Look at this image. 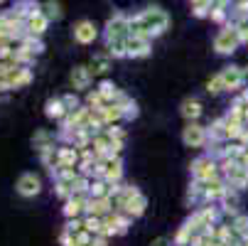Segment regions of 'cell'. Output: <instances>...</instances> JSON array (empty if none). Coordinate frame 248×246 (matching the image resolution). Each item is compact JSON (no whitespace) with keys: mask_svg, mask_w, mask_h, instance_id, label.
Segmentation results:
<instances>
[{"mask_svg":"<svg viewBox=\"0 0 248 246\" xmlns=\"http://www.w3.org/2000/svg\"><path fill=\"white\" fill-rule=\"evenodd\" d=\"M170 15L165 8L160 5H150L145 10H140L135 15H130V34L135 37H148V40H157L170 30Z\"/></svg>","mask_w":248,"mask_h":246,"instance_id":"6da1fadb","label":"cell"},{"mask_svg":"<svg viewBox=\"0 0 248 246\" xmlns=\"http://www.w3.org/2000/svg\"><path fill=\"white\" fill-rule=\"evenodd\" d=\"M221 219H224V214H221L219 204H202V207H194L192 209V214L185 222L189 224V229L194 231V236H199V234L211 231Z\"/></svg>","mask_w":248,"mask_h":246,"instance_id":"7a4b0ae2","label":"cell"},{"mask_svg":"<svg viewBox=\"0 0 248 246\" xmlns=\"http://www.w3.org/2000/svg\"><path fill=\"white\" fill-rule=\"evenodd\" d=\"M241 47V37H238V30L233 22L224 25L219 32H217V37H214V52L219 57H231L236 49Z\"/></svg>","mask_w":248,"mask_h":246,"instance_id":"3957f363","label":"cell"},{"mask_svg":"<svg viewBox=\"0 0 248 246\" xmlns=\"http://www.w3.org/2000/svg\"><path fill=\"white\" fill-rule=\"evenodd\" d=\"M219 160L217 158H211V155H199L189 163V178L192 180H202V182H209V180H214L219 178Z\"/></svg>","mask_w":248,"mask_h":246,"instance_id":"277c9868","label":"cell"},{"mask_svg":"<svg viewBox=\"0 0 248 246\" xmlns=\"http://www.w3.org/2000/svg\"><path fill=\"white\" fill-rule=\"evenodd\" d=\"M219 172L229 187L246 192L248 190V170H243L236 160H219Z\"/></svg>","mask_w":248,"mask_h":246,"instance_id":"5b68a950","label":"cell"},{"mask_svg":"<svg viewBox=\"0 0 248 246\" xmlns=\"http://www.w3.org/2000/svg\"><path fill=\"white\" fill-rule=\"evenodd\" d=\"M133 227V217H128L125 212H111L108 217H103V236H108V239H116V236H125Z\"/></svg>","mask_w":248,"mask_h":246,"instance_id":"8992f818","label":"cell"},{"mask_svg":"<svg viewBox=\"0 0 248 246\" xmlns=\"http://www.w3.org/2000/svg\"><path fill=\"white\" fill-rule=\"evenodd\" d=\"M130 34V15L113 13L103 25V40H123Z\"/></svg>","mask_w":248,"mask_h":246,"instance_id":"52a82bcc","label":"cell"},{"mask_svg":"<svg viewBox=\"0 0 248 246\" xmlns=\"http://www.w3.org/2000/svg\"><path fill=\"white\" fill-rule=\"evenodd\" d=\"M180 138H182V143H185L187 148H206V143H209V131H206L204 123L192 121V123H185Z\"/></svg>","mask_w":248,"mask_h":246,"instance_id":"ba28073f","label":"cell"},{"mask_svg":"<svg viewBox=\"0 0 248 246\" xmlns=\"http://www.w3.org/2000/svg\"><path fill=\"white\" fill-rule=\"evenodd\" d=\"M15 192L22 197V199H34L40 192H42V178L37 172H22L20 178L15 180Z\"/></svg>","mask_w":248,"mask_h":246,"instance_id":"9c48e42d","label":"cell"},{"mask_svg":"<svg viewBox=\"0 0 248 246\" xmlns=\"http://www.w3.org/2000/svg\"><path fill=\"white\" fill-rule=\"evenodd\" d=\"M69 84H72V91L77 94H86L93 86V72L89 69V64H77L69 74Z\"/></svg>","mask_w":248,"mask_h":246,"instance_id":"30bf717a","label":"cell"},{"mask_svg":"<svg viewBox=\"0 0 248 246\" xmlns=\"http://www.w3.org/2000/svg\"><path fill=\"white\" fill-rule=\"evenodd\" d=\"M219 79H221V84H224V89L229 94H238L246 86V82H243V66H236V64H226L219 72Z\"/></svg>","mask_w":248,"mask_h":246,"instance_id":"8fae6325","label":"cell"},{"mask_svg":"<svg viewBox=\"0 0 248 246\" xmlns=\"http://www.w3.org/2000/svg\"><path fill=\"white\" fill-rule=\"evenodd\" d=\"M98 27L93 25V20H79L74 27H72V37H74V42L77 45H93L96 40H98Z\"/></svg>","mask_w":248,"mask_h":246,"instance_id":"7c38bea8","label":"cell"},{"mask_svg":"<svg viewBox=\"0 0 248 246\" xmlns=\"http://www.w3.org/2000/svg\"><path fill=\"white\" fill-rule=\"evenodd\" d=\"M111 212H116V199L113 197H89L86 199V214L89 217H101L103 219Z\"/></svg>","mask_w":248,"mask_h":246,"instance_id":"4fadbf2b","label":"cell"},{"mask_svg":"<svg viewBox=\"0 0 248 246\" xmlns=\"http://www.w3.org/2000/svg\"><path fill=\"white\" fill-rule=\"evenodd\" d=\"M30 146H32L34 153H45V150L57 148L59 140H57V133H52L47 128H37V131L32 133V138H30Z\"/></svg>","mask_w":248,"mask_h":246,"instance_id":"5bb4252c","label":"cell"},{"mask_svg":"<svg viewBox=\"0 0 248 246\" xmlns=\"http://www.w3.org/2000/svg\"><path fill=\"white\" fill-rule=\"evenodd\" d=\"M106 172H103V180L111 182V185H123V178H125V165H123V158L121 155H111L106 158Z\"/></svg>","mask_w":248,"mask_h":246,"instance_id":"9a60e30c","label":"cell"},{"mask_svg":"<svg viewBox=\"0 0 248 246\" xmlns=\"http://www.w3.org/2000/svg\"><path fill=\"white\" fill-rule=\"evenodd\" d=\"M219 209H221V214H224L226 222H231L236 214H241V192L233 190V187H229L226 195L219 202Z\"/></svg>","mask_w":248,"mask_h":246,"instance_id":"2e32d148","label":"cell"},{"mask_svg":"<svg viewBox=\"0 0 248 246\" xmlns=\"http://www.w3.org/2000/svg\"><path fill=\"white\" fill-rule=\"evenodd\" d=\"M226 190H229V185H226V180L221 178V175L214 178V180H209V182H204V202L202 204H219L221 197L226 195Z\"/></svg>","mask_w":248,"mask_h":246,"instance_id":"e0dca14e","label":"cell"},{"mask_svg":"<svg viewBox=\"0 0 248 246\" xmlns=\"http://www.w3.org/2000/svg\"><path fill=\"white\" fill-rule=\"evenodd\" d=\"M153 54V40L128 34V59H148Z\"/></svg>","mask_w":248,"mask_h":246,"instance_id":"ac0fdd59","label":"cell"},{"mask_svg":"<svg viewBox=\"0 0 248 246\" xmlns=\"http://www.w3.org/2000/svg\"><path fill=\"white\" fill-rule=\"evenodd\" d=\"M5 79H8L10 91H17V89H25V86L32 84L34 72H32V66H15V69H10V72H8Z\"/></svg>","mask_w":248,"mask_h":246,"instance_id":"d6986e66","label":"cell"},{"mask_svg":"<svg viewBox=\"0 0 248 246\" xmlns=\"http://www.w3.org/2000/svg\"><path fill=\"white\" fill-rule=\"evenodd\" d=\"M202 114H204V103H202L197 96H185V98L180 101V116H182L187 123L199 121Z\"/></svg>","mask_w":248,"mask_h":246,"instance_id":"ffe728a7","label":"cell"},{"mask_svg":"<svg viewBox=\"0 0 248 246\" xmlns=\"http://www.w3.org/2000/svg\"><path fill=\"white\" fill-rule=\"evenodd\" d=\"M81 163V150L74 146H57V165L59 167H74L79 170Z\"/></svg>","mask_w":248,"mask_h":246,"instance_id":"44dd1931","label":"cell"},{"mask_svg":"<svg viewBox=\"0 0 248 246\" xmlns=\"http://www.w3.org/2000/svg\"><path fill=\"white\" fill-rule=\"evenodd\" d=\"M86 199L89 197H69L66 202H62L64 219H81L86 214Z\"/></svg>","mask_w":248,"mask_h":246,"instance_id":"7402d4cb","label":"cell"},{"mask_svg":"<svg viewBox=\"0 0 248 246\" xmlns=\"http://www.w3.org/2000/svg\"><path fill=\"white\" fill-rule=\"evenodd\" d=\"M118 212H125L128 217H133V219H140V217H143L145 212H148V197L143 195V192H138L135 197H130L121 209H118Z\"/></svg>","mask_w":248,"mask_h":246,"instance_id":"603a6c76","label":"cell"},{"mask_svg":"<svg viewBox=\"0 0 248 246\" xmlns=\"http://www.w3.org/2000/svg\"><path fill=\"white\" fill-rule=\"evenodd\" d=\"M111 66H113V57L108 52H96L91 59H89V69L93 72V77H103V74H108L111 72Z\"/></svg>","mask_w":248,"mask_h":246,"instance_id":"cb8c5ba5","label":"cell"},{"mask_svg":"<svg viewBox=\"0 0 248 246\" xmlns=\"http://www.w3.org/2000/svg\"><path fill=\"white\" fill-rule=\"evenodd\" d=\"M66 114H69V111H66V106H64L62 96H52V98H47V101H45V116H47L49 121L62 123Z\"/></svg>","mask_w":248,"mask_h":246,"instance_id":"d4e9b609","label":"cell"},{"mask_svg":"<svg viewBox=\"0 0 248 246\" xmlns=\"http://www.w3.org/2000/svg\"><path fill=\"white\" fill-rule=\"evenodd\" d=\"M98 111H101V118H103L106 128H108V126H118V123H125V114H123V109L118 106V103H106V106L98 109Z\"/></svg>","mask_w":248,"mask_h":246,"instance_id":"484cf974","label":"cell"},{"mask_svg":"<svg viewBox=\"0 0 248 246\" xmlns=\"http://www.w3.org/2000/svg\"><path fill=\"white\" fill-rule=\"evenodd\" d=\"M49 20L45 17V13H37V15H32V17H27V22H25V30L30 32V34H34V37H45V32L49 30Z\"/></svg>","mask_w":248,"mask_h":246,"instance_id":"4316f807","label":"cell"},{"mask_svg":"<svg viewBox=\"0 0 248 246\" xmlns=\"http://www.w3.org/2000/svg\"><path fill=\"white\" fill-rule=\"evenodd\" d=\"M202 202H204V182L202 180H189L187 195H185V204L192 209V207H199Z\"/></svg>","mask_w":248,"mask_h":246,"instance_id":"83f0119b","label":"cell"},{"mask_svg":"<svg viewBox=\"0 0 248 246\" xmlns=\"http://www.w3.org/2000/svg\"><path fill=\"white\" fill-rule=\"evenodd\" d=\"M13 10L27 22V17H32V15H37V13H42V3L40 0H15V5H13Z\"/></svg>","mask_w":248,"mask_h":246,"instance_id":"f1b7e54d","label":"cell"},{"mask_svg":"<svg viewBox=\"0 0 248 246\" xmlns=\"http://www.w3.org/2000/svg\"><path fill=\"white\" fill-rule=\"evenodd\" d=\"M116 103H118V106L123 109V114H125V121H135V118L140 116V109H138V101H135L133 96H128L125 91H121V94H118Z\"/></svg>","mask_w":248,"mask_h":246,"instance_id":"f546056e","label":"cell"},{"mask_svg":"<svg viewBox=\"0 0 248 246\" xmlns=\"http://www.w3.org/2000/svg\"><path fill=\"white\" fill-rule=\"evenodd\" d=\"M206 131H209V140H217V143H226V118L219 116L214 121L206 123Z\"/></svg>","mask_w":248,"mask_h":246,"instance_id":"4dcf8cb0","label":"cell"},{"mask_svg":"<svg viewBox=\"0 0 248 246\" xmlns=\"http://www.w3.org/2000/svg\"><path fill=\"white\" fill-rule=\"evenodd\" d=\"M209 20L217 22V25H229L231 22V8L226 3H219V0H214V5H211V13H209Z\"/></svg>","mask_w":248,"mask_h":246,"instance_id":"1f68e13d","label":"cell"},{"mask_svg":"<svg viewBox=\"0 0 248 246\" xmlns=\"http://www.w3.org/2000/svg\"><path fill=\"white\" fill-rule=\"evenodd\" d=\"M103 47L113 59H128V37H123V40H103Z\"/></svg>","mask_w":248,"mask_h":246,"instance_id":"d6a6232c","label":"cell"},{"mask_svg":"<svg viewBox=\"0 0 248 246\" xmlns=\"http://www.w3.org/2000/svg\"><path fill=\"white\" fill-rule=\"evenodd\" d=\"M96 91L103 96V101H106V103H116V98H118V94H121L123 89H118L111 79H103V82H98Z\"/></svg>","mask_w":248,"mask_h":246,"instance_id":"836d02e7","label":"cell"},{"mask_svg":"<svg viewBox=\"0 0 248 246\" xmlns=\"http://www.w3.org/2000/svg\"><path fill=\"white\" fill-rule=\"evenodd\" d=\"M194 239H197V236H194V231L189 229V224H187V222H182L180 227H177V231L172 234V241H174V246H189Z\"/></svg>","mask_w":248,"mask_h":246,"instance_id":"e575fe53","label":"cell"},{"mask_svg":"<svg viewBox=\"0 0 248 246\" xmlns=\"http://www.w3.org/2000/svg\"><path fill=\"white\" fill-rule=\"evenodd\" d=\"M89 197H113V185L106 180H91Z\"/></svg>","mask_w":248,"mask_h":246,"instance_id":"d590c367","label":"cell"},{"mask_svg":"<svg viewBox=\"0 0 248 246\" xmlns=\"http://www.w3.org/2000/svg\"><path fill=\"white\" fill-rule=\"evenodd\" d=\"M42 13L49 22H57L64 17V10H62V3H57V0H45L42 3Z\"/></svg>","mask_w":248,"mask_h":246,"instance_id":"8d00e7d4","label":"cell"},{"mask_svg":"<svg viewBox=\"0 0 248 246\" xmlns=\"http://www.w3.org/2000/svg\"><path fill=\"white\" fill-rule=\"evenodd\" d=\"M229 224H231V229H233V234H236L238 239H248V214L241 212V214H236Z\"/></svg>","mask_w":248,"mask_h":246,"instance_id":"74e56055","label":"cell"},{"mask_svg":"<svg viewBox=\"0 0 248 246\" xmlns=\"http://www.w3.org/2000/svg\"><path fill=\"white\" fill-rule=\"evenodd\" d=\"M20 45H25L30 52H34L37 57L45 52V40H42V37H34V34H30V32H27L25 37H22V42H20Z\"/></svg>","mask_w":248,"mask_h":246,"instance_id":"f35d334b","label":"cell"},{"mask_svg":"<svg viewBox=\"0 0 248 246\" xmlns=\"http://www.w3.org/2000/svg\"><path fill=\"white\" fill-rule=\"evenodd\" d=\"M84 229L89 231V234H93V236H98L101 231H103V219L101 217H84Z\"/></svg>","mask_w":248,"mask_h":246,"instance_id":"ab89813d","label":"cell"},{"mask_svg":"<svg viewBox=\"0 0 248 246\" xmlns=\"http://www.w3.org/2000/svg\"><path fill=\"white\" fill-rule=\"evenodd\" d=\"M84 103H86V106H91V109H103V106H106L103 96H101V94H98L96 89L86 91V98H84Z\"/></svg>","mask_w":248,"mask_h":246,"instance_id":"60d3db41","label":"cell"},{"mask_svg":"<svg viewBox=\"0 0 248 246\" xmlns=\"http://www.w3.org/2000/svg\"><path fill=\"white\" fill-rule=\"evenodd\" d=\"M226 89H224V84H221V79H219V74H214L209 82H206V94H211V96H219V94H224Z\"/></svg>","mask_w":248,"mask_h":246,"instance_id":"b9f144b4","label":"cell"},{"mask_svg":"<svg viewBox=\"0 0 248 246\" xmlns=\"http://www.w3.org/2000/svg\"><path fill=\"white\" fill-rule=\"evenodd\" d=\"M64 231H69V234H81L84 231V217L81 219H64V227H62Z\"/></svg>","mask_w":248,"mask_h":246,"instance_id":"7bdbcfd3","label":"cell"},{"mask_svg":"<svg viewBox=\"0 0 248 246\" xmlns=\"http://www.w3.org/2000/svg\"><path fill=\"white\" fill-rule=\"evenodd\" d=\"M236 30H238V37H241V45H248V15L246 17H238L233 20Z\"/></svg>","mask_w":248,"mask_h":246,"instance_id":"ee69618b","label":"cell"},{"mask_svg":"<svg viewBox=\"0 0 248 246\" xmlns=\"http://www.w3.org/2000/svg\"><path fill=\"white\" fill-rule=\"evenodd\" d=\"M62 101H64L66 111H74V109H79V106H81V98L77 96V91H69V94H64V96H62Z\"/></svg>","mask_w":248,"mask_h":246,"instance_id":"f6af8a7d","label":"cell"},{"mask_svg":"<svg viewBox=\"0 0 248 246\" xmlns=\"http://www.w3.org/2000/svg\"><path fill=\"white\" fill-rule=\"evenodd\" d=\"M236 163H238L243 170H248V146H243V148H241V153H238Z\"/></svg>","mask_w":248,"mask_h":246,"instance_id":"bcb514c9","label":"cell"},{"mask_svg":"<svg viewBox=\"0 0 248 246\" xmlns=\"http://www.w3.org/2000/svg\"><path fill=\"white\" fill-rule=\"evenodd\" d=\"M150 246H174V241H172V236H155L150 241Z\"/></svg>","mask_w":248,"mask_h":246,"instance_id":"7dc6e473","label":"cell"},{"mask_svg":"<svg viewBox=\"0 0 248 246\" xmlns=\"http://www.w3.org/2000/svg\"><path fill=\"white\" fill-rule=\"evenodd\" d=\"M192 8H211L214 5V0H189Z\"/></svg>","mask_w":248,"mask_h":246,"instance_id":"c3c4849f","label":"cell"},{"mask_svg":"<svg viewBox=\"0 0 248 246\" xmlns=\"http://www.w3.org/2000/svg\"><path fill=\"white\" fill-rule=\"evenodd\" d=\"M236 96H238V98H241V101L246 103V106H248V86H243V89H241V91H238Z\"/></svg>","mask_w":248,"mask_h":246,"instance_id":"681fc988","label":"cell"},{"mask_svg":"<svg viewBox=\"0 0 248 246\" xmlns=\"http://www.w3.org/2000/svg\"><path fill=\"white\" fill-rule=\"evenodd\" d=\"M243 82H246V86H248V66H243Z\"/></svg>","mask_w":248,"mask_h":246,"instance_id":"f907efd6","label":"cell"},{"mask_svg":"<svg viewBox=\"0 0 248 246\" xmlns=\"http://www.w3.org/2000/svg\"><path fill=\"white\" fill-rule=\"evenodd\" d=\"M3 3H5V0H0V5H3Z\"/></svg>","mask_w":248,"mask_h":246,"instance_id":"816d5d0a","label":"cell"},{"mask_svg":"<svg viewBox=\"0 0 248 246\" xmlns=\"http://www.w3.org/2000/svg\"><path fill=\"white\" fill-rule=\"evenodd\" d=\"M243 241H248V239H243Z\"/></svg>","mask_w":248,"mask_h":246,"instance_id":"f5cc1de1","label":"cell"},{"mask_svg":"<svg viewBox=\"0 0 248 246\" xmlns=\"http://www.w3.org/2000/svg\"><path fill=\"white\" fill-rule=\"evenodd\" d=\"M189 246H192V244H189Z\"/></svg>","mask_w":248,"mask_h":246,"instance_id":"db71d44e","label":"cell"}]
</instances>
